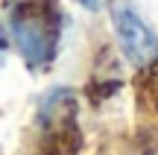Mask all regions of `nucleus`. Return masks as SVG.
I'll return each mask as SVG.
<instances>
[{
	"label": "nucleus",
	"mask_w": 158,
	"mask_h": 155,
	"mask_svg": "<svg viewBox=\"0 0 158 155\" xmlns=\"http://www.w3.org/2000/svg\"><path fill=\"white\" fill-rule=\"evenodd\" d=\"M62 9L56 0H21L9 12V35L29 67H47L62 38Z\"/></svg>",
	"instance_id": "f257e3e1"
},
{
	"label": "nucleus",
	"mask_w": 158,
	"mask_h": 155,
	"mask_svg": "<svg viewBox=\"0 0 158 155\" xmlns=\"http://www.w3.org/2000/svg\"><path fill=\"white\" fill-rule=\"evenodd\" d=\"M111 23H114V35L120 41L123 56L135 67H149L152 62H158V35L129 0L111 3Z\"/></svg>",
	"instance_id": "f03ea898"
},
{
	"label": "nucleus",
	"mask_w": 158,
	"mask_h": 155,
	"mask_svg": "<svg viewBox=\"0 0 158 155\" xmlns=\"http://www.w3.org/2000/svg\"><path fill=\"white\" fill-rule=\"evenodd\" d=\"M68 117H73V91H68V88H53V91L44 94V100H41V108H38V123L47 129H53V123H62L68 120Z\"/></svg>",
	"instance_id": "7ed1b4c3"
},
{
	"label": "nucleus",
	"mask_w": 158,
	"mask_h": 155,
	"mask_svg": "<svg viewBox=\"0 0 158 155\" xmlns=\"http://www.w3.org/2000/svg\"><path fill=\"white\" fill-rule=\"evenodd\" d=\"M138 91H141V97L149 103V108L158 111V62H152L149 67H141Z\"/></svg>",
	"instance_id": "20e7f679"
},
{
	"label": "nucleus",
	"mask_w": 158,
	"mask_h": 155,
	"mask_svg": "<svg viewBox=\"0 0 158 155\" xmlns=\"http://www.w3.org/2000/svg\"><path fill=\"white\" fill-rule=\"evenodd\" d=\"M117 91H120V82L117 79L91 82V85H88V97H94V100H106V97H111V94H117Z\"/></svg>",
	"instance_id": "39448f33"
},
{
	"label": "nucleus",
	"mask_w": 158,
	"mask_h": 155,
	"mask_svg": "<svg viewBox=\"0 0 158 155\" xmlns=\"http://www.w3.org/2000/svg\"><path fill=\"white\" fill-rule=\"evenodd\" d=\"M82 9H88V12H100L102 6H106V0H76Z\"/></svg>",
	"instance_id": "423d86ee"
}]
</instances>
